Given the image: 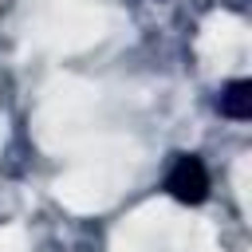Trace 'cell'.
Instances as JSON below:
<instances>
[{
    "mask_svg": "<svg viewBox=\"0 0 252 252\" xmlns=\"http://www.w3.org/2000/svg\"><path fill=\"white\" fill-rule=\"evenodd\" d=\"M165 185H169V193L177 197V201H189V205H197L205 193H209V169L193 158V154H181L173 165H169V177H165Z\"/></svg>",
    "mask_w": 252,
    "mask_h": 252,
    "instance_id": "1",
    "label": "cell"
},
{
    "mask_svg": "<svg viewBox=\"0 0 252 252\" xmlns=\"http://www.w3.org/2000/svg\"><path fill=\"white\" fill-rule=\"evenodd\" d=\"M252 87L240 79V83H228L224 87V94H220V114H228V118H248V110H252V94H248Z\"/></svg>",
    "mask_w": 252,
    "mask_h": 252,
    "instance_id": "2",
    "label": "cell"
}]
</instances>
